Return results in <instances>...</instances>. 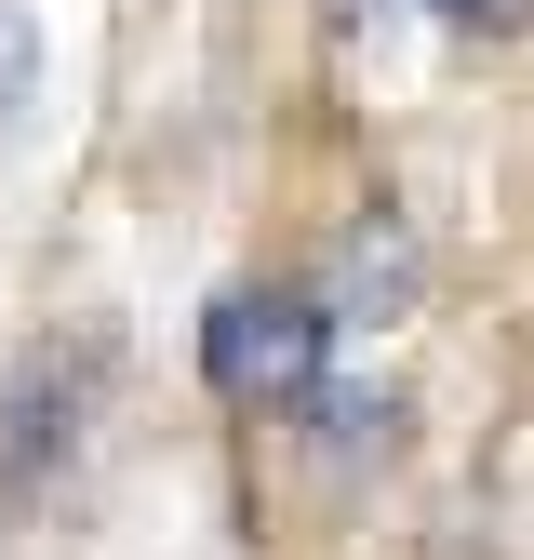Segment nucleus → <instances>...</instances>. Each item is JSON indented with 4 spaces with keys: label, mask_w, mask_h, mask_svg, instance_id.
<instances>
[{
    "label": "nucleus",
    "mask_w": 534,
    "mask_h": 560,
    "mask_svg": "<svg viewBox=\"0 0 534 560\" xmlns=\"http://www.w3.org/2000/svg\"><path fill=\"white\" fill-rule=\"evenodd\" d=\"M200 374H214V400L241 413H294L321 374H334V320L321 294H267V280H241V294H214V320H200Z\"/></svg>",
    "instance_id": "nucleus-1"
},
{
    "label": "nucleus",
    "mask_w": 534,
    "mask_h": 560,
    "mask_svg": "<svg viewBox=\"0 0 534 560\" xmlns=\"http://www.w3.org/2000/svg\"><path fill=\"white\" fill-rule=\"evenodd\" d=\"M387 14H428V27H508V0H387Z\"/></svg>",
    "instance_id": "nucleus-2"
}]
</instances>
